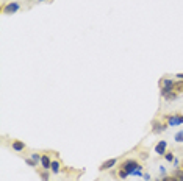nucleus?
<instances>
[{
	"label": "nucleus",
	"mask_w": 183,
	"mask_h": 181,
	"mask_svg": "<svg viewBox=\"0 0 183 181\" xmlns=\"http://www.w3.org/2000/svg\"><path fill=\"white\" fill-rule=\"evenodd\" d=\"M42 2H44V0H42Z\"/></svg>",
	"instance_id": "obj_24"
},
{
	"label": "nucleus",
	"mask_w": 183,
	"mask_h": 181,
	"mask_svg": "<svg viewBox=\"0 0 183 181\" xmlns=\"http://www.w3.org/2000/svg\"><path fill=\"white\" fill-rule=\"evenodd\" d=\"M166 119H167L169 126H177V125L183 123V116L181 114H171V116H166Z\"/></svg>",
	"instance_id": "obj_2"
},
{
	"label": "nucleus",
	"mask_w": 183,
	"mask_h": 181,
	"mask_svg": "<svg viewBox=\"0 0 183 181\" xmlns=\"http://www.w3.org/2000/svg\"><path fill=\"white\" fill-rule=\"evenodd\" d=\"M28 2H31V0H28Z\"/></svg>",
	"instance_id": "obj_23"
},
{
	"label": "nucleus",
	"mask_w": 183,
	"mask_h": 181,
	"mask_svg": "<svg viewBox=\"0 0 183 181\" xmlns=\"http://www.w3.org/2000/svg\"><path fill=\"white\" fill-rule=\"evenodd\" d=\"M41 167H42V170H49L52 167V161H50L49 155H42L41 156Z\"/></svg>",
	"instance_id": "obj_5"
},
{
	"label": "nucleus",
	"mask_w": 183,
	"mask_h": 181,
	"mask_svg": "<svg viewBox=\"0 0 183 181\" xmlns=\"http://www.w3.org/2000/svg\"><path fill=\"white\" fill-rule=\"evenodd\" d=\"M174 92H177V94H181L183 92V80H178V81H175L174 83Z\"/></svg>",
	"instance_id": "obj_9"
},
{
	"label": "nucleus",
	"mask_w": 183,
	"mask_h": 181,
	"mask_svg": "<svg viewBox=\"0 0 183 181\" xmlns=\"http://www.w3.org/2000/svg\"><path fill=\"white\" fill-rule=\"evenodd\" d=\"M25 162H27V164H28L30 167H36V166H38V164H36V162H34V161H33L31 158H27V159H25Z\"/></svg>",
	"instance_id": "obj_18"
},
{
	"label": "nucleus",
	"mask_w": 183,
	"mask_h": 181,
	"mask_svg": "<svg viewBox=\"0 0 183 181\" xmlns=\"http://www.w3.org/2000/svg\"><path fill=\"white\" fill-rule=\"evenodd\" d=\"M175 142H183V131H178L175 134Z\"/></svg>",
	"instance_id": "obj_16"
},
{
	"label": "nucleus",
	"mask_w": 183,
	"mask_h": 181,
	"mask_svg": "<svg viewBox=\"0 0 183 181\" xmlns=\"http://www.w3.org/2000/svg\"><path fill=\"white\" fill-rule=\"evenodd\" d=\"M39 175H41V179L42 181H49V170H42Z\"/></svg>",
	"instance_id": "obj_15"
},
{
	"label": "nucleus",
	"mask_w": 183,
	"mask_h": 181,
	"mask_svg": "<svg viewBox=\"0 0 183 181\" xmlns=\"http://www.w3.org/2000/svg\"><path fill=\"white\" fill-rule=\"evenodd\" d=\"M127 176H128V173H127V172H125L124 169H121V170H119V178H122V179H125Z\"/></svg>",
	"instance_id": "obj_19"
},
{
	"label": "nucleus",
	"mask_w": 183,
	"mask_h": 181,
	"mask_svg": "<svg viewBox=\"0 0 183 181\" xmlns=\"http://www.w3.org/2000/svg\"><path fill=\"white\" fill-rule=\"evenodd\" d=\"M171 92H172V89H169V87H164V86H163V87H161V90H160V94H161V97H163V99H166V97H167Z\"/></svg>",
	"instance_id": "obj_11"
},
{
	"label": "nucleus",
	"mask_w": 183,
	"mask_h": 181,
	"mask_svg": "<svg viewBox=\"0 0 183 181\" xmlns=\"http://www.w3.org/2000/svg\"><path fill=\"white\" fill-rule=\"evenodd\" d=\"M31 159H33L36 164H38V162H41V156H39L38 153H33V155H31Z\"/></svg>",
	"instance_id": "obj_17"
},
{
	"label": "nucleus",
	"mask_w": 183,
	"mask_h": 181,
	"mask_svg": "<svg viewBox=\"0 0 183 181\" xmlns=\"http://www.w3.org/2000/svg\"><path fill=\"white\" fill-rule=\"evenodd\" d=\"M177 95H178V94L172 90V92H171V94H169V95H167L164 100H166V102H172V100H175V99H177Z\"/></svg>",
	"instance_id": "obj_14"
},
{
	"label": "nucleus",
	"mask_w": 183,
	"mask_h": 181,
	"mask_svg": "<svg viewBox=\"0 0 183 181\" xmlns=\"http://www.w3.org/2000/svg\"><path fill=\"white\" fill-rule=\"evenodd\" d=\"M164 159H166V161H169V162H172V161L175 159V156H174V153H172V152H166V153H164Z\"/></svg>",
	"instance_id": "obj_13"
},
{
	"label": "nucleus",
	"mask_w": 183,
	"mask_h": 181,
	"mask_svg": "<svg viewBox=\"0 0 183 181\" xmlns=\"http://www.w3.org/2000/svg\"><path fill=\"white\" fill-rule=\"evenodd\" d=\"M19 8H20V5H19L17 2H11V3H7V5L2 8V13H3V14H14V13L19 11Z\"/></svg>",
	"instance_id": "obj_3"
},
{
	"label": "nucleus",
	"mask_w": 183,
	"mask_h": 181,
	"mask_svg": "<svg viewBox=\"0 0 183 181\" xmlns=\"http://www.w3.org/2000/svg\"><path fill=\"white\" fill-rule=\"evenodd\" d=\"M139 167H142V166H139L136 159H127V161L122 162V169H124L128 175H133V172H135L136 169H139Z\"/></svg>",
	"instance_id": "obj_1"
},
{
	"label": "nucleus",
	"mask_w": 183,
	"mask_h": 181,
	"mask_svg": "<svg viewBox=\"0 0 183 181\" xmlns=\"http://www.w3.org/2000/svg\"><path fill=\"white\" fill-rule=\"evenodd\" d=\"M161 181H177V178H175L174 175H172V176H163Z\"/></svg>",
	"instance_id": "obj_20"
},
{
	"label": "nucleus",
	"mask_w": 183,
	"mask_h": 181,
	"mask_svg": "<svg viewBox=\"0 0 183 181\" xmlns=\"http://www.w3.org/2000/svg\"><path fill=\"white\" fill-rule=\"evenodd\" d=\"M161 81H163V86H164V87H169V89H174V83H175L174 80H171V78H163Z\"/></svg>",
	"instance_id": "obj_10"
},
{
	"label": "nucleus",
	"mask_w": 183,
	"mask_h": 181,
	"mask_svg": "<svg viewBox=\"0 0 183 181\" xmlns=\"http://www.w3.org/2000/svg\"><path fill=\"white\" fill-rule=\"evenodd\" d=\"M166 147H167V142H166V141H160V142L155 145V153L164 155V153H166Z\"/></svg>",
	"instance_id": "obj_6"
},
{
	"label": "nucleus",
	"mask_w": 183,
	"mask_h": 181,
	"mask_svg": "<svg viewBox=\"0 0 183 181\" xmlns=\"http://www.w3.org/2000/svg\"><path fill=\"white\" fill-rule=\"evenodd\" d=\"M142 176H144V179H145V181H149V179L152 178V176H150L149 173H145V175H142Z\"/></svg>",
	"instance_id": "obj_21"
},
{
	"label": "nucleus",
	"mask_w": 183,
	"mask_h": 181,
	"mask_svg": "<svg viewBox=\"0 0 183 181\" xmlns=\"http://www.w3.org/2000/svg\"><path fill=\"white\" fill-rule=\"evenodd\" d=\"M11 148H13L14 152H24V150H25V144H24L22 141H13Z\"/></svg>",
	"instance_id": "obj_8"
},
{
	"label": "nucleus",
	"mask_w": 183,
	"mask_h": 181,
	"mask_svg": "<svg viewBox=\"0 0 183 181\" xmlns=\"http://www.w3.org/2000/svg\"><path fill=\"white\" fill-rule=\"evenodd\" d=\"M50 170H52L53 173H58V172H60V162H58V161H52V167H50Z\"/></svg>",
	"instance_id": "obj_12"
},
{
	"label": "nucleus",
	"mask_w": 183,
	"mask_h": 181,
	"mask_svg": "<svg viewBox=\"0 0 183 181\" xmlns=\"http://www.w3.org/2000/svg\"><path fill=\"white\" fill-rule=\"evenodd\" d=\"M116 162H118V159H114V158H113V159H108V161H105V162L99 167V170H108V169H111Z\"/></svg>",
	"instance_id": "obj_7"
},
{
	"label": "nucleus",
	"mask_w": 183,
	"mask_h": 181,
	"mask_svg": "<svg viewBox=\"0 0 183 181\" xmlns=\"http://www.w3.org/2000/svg\"><path fill=\"white\" fill-rule=\"evenodd\" d=\"M152 126H154V130H152V131H154L155 134H160V133H163L164 130H167V126H169V125H167V123H161V122H157V120H155Z\"/></svg>",
	"instance_id": "obj_4"
},
{
	"label": "nucleus",
	"mask_w": 183,
	"mask_h": 181,
	"mask_svg": "<svg viewBox=\"0 0 183 181\" xmlns=\"http://www.w3.org/2000/svg\"><path fill=\"white\" fill-rule=\"evenodd\" d=\"M175 77H177V78H180V80H183V73H177Z\"/></svg>",
	"instance_id": "obj_22"
}]
</instances>
